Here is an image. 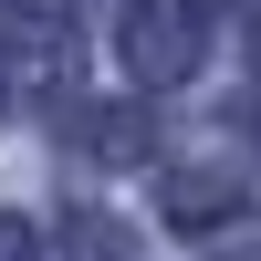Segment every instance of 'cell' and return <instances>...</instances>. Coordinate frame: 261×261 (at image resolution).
Here are the masks:
<instances>
[{
  "mask_svg": "<svg viewBox=\"0 0 261 261\" xmlns=\"http://www.w3.org/2000/svg\"><path fill=\"white\" fill-rule=\"evenodd\" d=\"M115 53H125L136 84H178V73L209 63V11L199 0H136V11L115 21Z\"/></svg>",
  "mask_w": 261,
  "mask_h": 261,
  "instance_id": "obj_1",
  "label": "cell"
},
{
  "mask_svg": "<svg viewBox=\"0 0 261 261\" xmlns=\"http://www.w3.org/2000/svg\"><path fill=\"white\" fill-rule=\"evenodd\" d=\"M167 209H178V220H230V209H241V188H230V178H199V167H188V178L167 188Z\"/></svg>",
  "mask_w": 261,
  "mask_h": 261,
  "instance_id": "obj_2",
  "label": "cell"
},
{
  "mask_svg": "<svg viewBox=\"0 0 261 261\" xmlns=\"http://www.w3.org/2000/svg\"><path fill=\"white\" fill-rule=\"evenodd\" d=\"M63 241H73V261H136V241H125L115 220H94V209H84V220L63 230Z\"/></svg>",
  "mask_w": 261,
  "mask_h": 261,
  "instance_id": "obj_3",
  "label": "cell"
},
{
  "mask_svg": "<svg viewBox=\"0 0 261 261\" xmlns=\"http://www.w3.org/2000/svg\"><path fill=\"white\" fill-rule=\"evenodd\" d=\"M0 261H42V251H32V230H21L11 209H0Z\"/></svg>",
  "mask_w": 261,
  "mask_h": 261,
  "instance_id": "obj_4",
  "label": "cell"
}]
</instances>
